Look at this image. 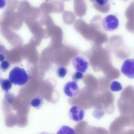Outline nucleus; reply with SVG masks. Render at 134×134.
Instances as JSON below:
<instances>
[{"mask_svg":"<svg viewBox=\"0 0 134 134\" xmlns=\"http://www.w3.org/2000/svg\"><path fill=\"white\" fill-rule=\"evenodd\" d=\"M8 79L13 84L22 86L27 83L29 80L30 76L23 68L16 66L11 70Z\"/></svg>","mask_w":134,"mask_h":134,"instance_id":"obj_1","label":"nucleus"},{"mask_svg":"<svg viewBox=\"0 0 134 134\" xmlns=\"http://www.w3.org/2000/svg\"><path fill=\"white\" fill-rule=\"evenodd\" d=\"M102 25L106 31L108 32L114 31L119 26V20L115 15H109L103 19L102 22Z\"/></svg>","mask_w":134,"mask_h":134,"instance_id":"obj_2","label":"nucleus"},{"mask_svg":"<svg viewBox=\"0 0 134 134\" xmlns=\"http://www.w3.org/2000/svg\"><path fill=\"white\" fill-rule=\"evenodd\" d=\"M85 110L82 107L74 105L72 107L69 112V116L70 119L76 122H80L83 119Z\"/></svg>","mask_w":134,"mask_h":134,"instance_id":"obj_3","label":"nucleus"},{"mask_svg":"<svg viewBox=\"0 0 134 134\" xmlns=\"http://www.w3.org/2000/svg\"><path fill=\"white\" fill-rule=\"evenodd\" d=\"M64 92L65 94L70 98H73L77 96L80 92V88L74 81L67 82L64 85Z\"/></svg>","mask_w":134,"mask_h":134,"instance_id":"obj_4","label":"nucleus"},{"mask_svg":"<svg viewBox=\"0 0 134 134\" xmlns=\"http://www.w3.org/2000/svg\"><path fill=\"white\" fill-rule=\"evenodd\" d=\"M121 72L123 74L130 79L134 78V59H126L121 66Z\"/></svg>","mask_w":134,"mask_h":134,"instance_id":"obj_5","label":"nucleus"},{"mask_svg":"<svg viewBox=\"0 0 134 134\" xmlns=\"http://www.w3.org/2000/svg\"><path fill=\"white\" fill-rule=\"evenodd\" d=\"M73 66L77 71L85 73L89 66L88 62L84 58L80 56H77L72 61Z\"/></svg>","mask_w":134,"mask_h":134,"instance_id":"obj_6","label":"nucleus"},{"mask_svg":"<svg viewBox=\"0 0 134 134\" xmlns=\"http://www.w3.org/2000/svg\"><path fill=\"white\" fill-rule=\"evenodd\" d=\"M43 104V99L40 96H36L30 102V105L33 107L37 109H39Z\"/></svg>","mask_w":134,"mask_h":134,"instance_id":"obj_7","label":"nucleus"},{"mask_svg":"<svg viewBox=\"0 0 134 134\" xmlns=\"http://www.w3.org/2000/svg\"><path fill=\"white\" fill-rule=\"evenodd\" d=\"M1 86L2 89L8 92L12 87V83L10 80L8 79H4L1 78Z\"/></svg>","mask_w":134,"mask_h":134,"instance_id":"obj_8","label":"nucleus"},{"mask_svg":"<svg viewBox=\"0 0 134 134\" xmlns=\"http://www.w3.org/2000/svg\"><path fill=\"white\" fill-rule=\"evenodd\" d=\"M67 69L66 67L65 66H60L58 68L56 71V74H57V76L59 78H64L67 74Z\"/></svg>","mask_w":134,"mask_h":134,"instance_id":"obj_9","label":"nucleus"},{"mask_svg":"<svg viewBox=\"0 0 134 134\" xmlns=\"http://www.w3.org/2000/svg\"><path fill=\"white\" fill-rule=\"evenodd\" d=\"M110 88L112 91L118 92L122 90L123 87L121 84L118 81H113L110 85Z\"/></svg>","mask_w":134,"mask_h":134,"instance_id":"obj_10","label":"nucleus"},{"mask_svg":"<svg viewBox=\"0 0 134 134\" xmlns=\"http://www.w3.org/2000/svg\"><path fill=\"white\" fill-rule=\"evenodd\" d=\"M74 130L70 127L63 126L59 130L58 134H75Z\"/></svg>","mask_w":134,"mask_h":134,"instance_id":"obj_11","label":"nucleus"},{"mask_svg":"<svg viewBox=\"0 0 134 134\" xmlns=\"http://www.w3.org/2000/svg\"><path fill=\"white\" fill-rule=\"evenodd\" d=\"M83 73L80 71H77L74 72L72 76V79L74 81L77 82L79 80L83 79Z\"/></svg>","mask_w":134,"mask_h":134,"instance_id":"obj_12","label":"nucleus"},{"mask_svg":"<svg viewBox=\"0 0 134 134\" xmlns=\"http://www.w3.org/2000/svg\"><path fill=\"white\" fill-rule=\"evenodd\" d=\"M10 64L7 61H3L1 62V69L3 72H6L10 68Z\"/></svg>","mask_w":134,"mask_h":134,"instance_id":"obj_13","label":"nucleus"},{"mask_svg":"<svg viewBox=\"0 0 134 134\" xmlns=\"http://www.w3.org/2000/svg\"><path fill=\"white\" fill-rule=\"evenodd\" d=\"M109 0H95L96 2L100 6H104L107 4Z\"/></svg>","mask_w":134,"mask_h":134,"instance_id":"obj_14","label":"nucleus"},{"mask_svg":"<svg viewBox=\"0 0 134 134\" xmlns=\"http://www.w3.org/2000/svg\"><path fill=\"white\" fill-rule=\"evenodd\" d=\"M4 57L3 55H1V62H2L3 61H4Z\"/></svg>","mask_w":134,"mask_h":134,"instance_id":"obj_15","label":"nucleus"}]
</instances>
